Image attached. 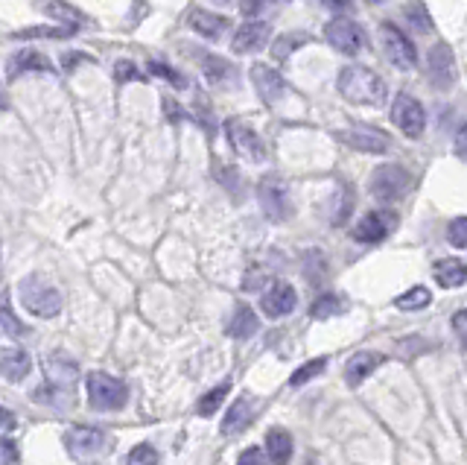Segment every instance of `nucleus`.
<instances>
[{"label":"nucleus","instance_id":"30","mask_svg":"<svg viewBox=\"0 0 467 465\" xmlns=\"http://www.w3.org/2000/svg\"><path fill=\"white\" fill-rule=\"evenodd\" d=\"M12 62H15V70H18V74H26V70H53L47 56H41L38 50H21Z\"/></svg>","mask_w":467,"mask_h":465},{"label":"nucleus","instance_id":"25","mask_svg":"<svg viewBox=\"0 0 467 465\" xmlns=\"http://www.w3.org/2000/svg\"><path fill=\"white\" fill-rule=\"evenodd\" d=\"M260 328V319L254 316V311L248 308V304H237V311L231 316V325H228V333L234 340H248L254 337Z\"/></svg>","mask_w":467,"mask_h":465},{"label":"nucleus","instance_id":"7","mask_svg":"<svg viewBox=\"0 0 467 465\" xmlns=\"http://www.w3.org/2000/svg\"><path fill=\"white\" fill-rule=\"evenodd\" d=\"M427 77L432 82V89L438 91H450L459 79V68H456V56L447 41H435L427 56Z\"/></svg>","mask_w":467,"mask_h":465},{"label":"nucleus","instance_id":"46","mask_svg":"<svg viewBox=\"0 0 467 465\" xmlns=\"http://www.w3.org/2000/svg\"><path fill=\"white\" fill-rule=\"evenodd\" d=\"M321 4L330 6L333 12H350V6H354L350 0H321Z\"/></svg>","mask_w":467,"mask_h":465},{"label":"nucleus","instance_id":"26","mask_svg":"<svg viewBox=\"0 0 467 465\" xmlns=\"http://www.w3.org/2000/svg\"><path fill=\"white\" fill-rule=\"evenodd\" d=\"M266 454L275 465H289L292 460V436L284 428H272L266 433Z\"/></svg>","mask_w":467,"mask_h":465},{"label":"nucleus","instance_id":"10","mask_svg":"<svg viewBox=\"0 0 467 465\" xmlns=\"http://www.w3.org/2000/svg\"><path fill=\"white\" fill-rule=\"evenodd\" d=\"M379 41H383V50L389 56L391 65H398L400 70H409L415 68L418 62V50L412 45V38H409L406 33H400L394 24H379Z\"/></svg>","mask_w":467,"mask_h":465},{"label":"nucleus","instance_id":"6","mask_svg":"<svg viewBox=\"0 0 467 465\" xmlns=\"http://www.w3.org/2000/svg\"><path fill=\"white\" fill-rule=\"evenodd\" d=\"M225 135H228V147L234 155H240L243 162L248 164H260L266 162V147H263L260 135L254 132L252 126H248L245 121H228L225 123Z\"/></svg>","mask_w":467,"mask_h":465},{"label":"nucleus","instance_id":"20","mask_svg":"<svg viewBox=\"0 0 467 465\" xmlns=\"http://www.w3.org/2000/svg\"><path fill=\"white\" fill-rule=\"evenodd\" d=\"M252 418H254V404L248 396H240L237 401L231 404V410L225 413V421H223V433L225 436H237L243 433L248 425H252Z\"/></svg>","mask_w":467,"mask_h":465},{"label":"nucleus","instance_id":"23","mask_svg":"<svg viewBox=\"0 0 467 465\" xmlns=\"http://www.w3.org/2000/svg\"><path fill=\"white\" fill-rule=\"evenodd\" d=\"M41 9L47 12L50 18H56L62 26H70L73 33H77L79 26H85V24H88V16H82V12H79L77 6L65 4V0H44Z\"/></svg>","mask_w":467,"mask_h":465},{"label":"nucleus","instance_id":"14","mask_svg":"<svg viewBox=\"0 0 467 465\" xmlns=\"http://www.w3.org/2000/svg\"><path fill=\"white\" fill-rule=\"evenodd\" d=\"M248 77H252V85H254V91L260 94V100H263V103H269V106H275L277 100H284V94L289 91L286 79L277 74V68H272V65L254 62L252 70H248Z\"/></svg>","mask_w":467,"mask_h":465},{"label":"nucleus","instance_id":"17","mask_svg":"<svg viewBox=\"0 0 467 465\" xmlns=\"http://www.w3.org/2000/svg\"><path fill=\"white\" fill-rule=\"evenodd\" d=\"M350 150L357 153H368V155H377V153H386L389 150V135L379 132V129H371V126H354V129H345L339 135Z\"/></svg>","mask_w":467,"mask_h":465},{"label":"nucleus","instance_id":"33","mask_svg":"<svg viewBox=\"0 0 467 465\" xmlns=\"http://www.w3.org/2000/svg\"><path fill=\"white\" fill-rule=\"evenodd\" d=\"M327 369V357H316L310 363H304L301 369H296V375L289 377V386H304V384H310L316 375H321Z\"/></svg>","mask_w":467,"mask_h":465},{"label":"nucleus","instance_id":"24","mask_svg":"<svg viewBox=\"0 0 467 465\" xmlns=\"http://www.w3.org/2000/svg\"><path fill=\"white\" fill-rule=\"evenodd\" d=\"M435 281L444 290H456L467 281V264L459 258H444L435 264Z\"/></svg>","mask_w":467,"mask_h":465},{"label":"nucleus","instance_id":"42","mask_svg":"<svg viewBox=\"0 0 467 465\" xmlns=\"http://www.w3.org/2000/svg\"><path fill=\"white\" fill-rule=\"evenodd\" d=\"M452 331H456L459 343L467 348V311H456V313H452Z\"/></svg>","mask_w":467,"mask_h":465},{"label":"nucleus","instance_id":"11","mask_svg":"<svg viewBox=\"0 0 467 465\" xmlns=\"http://www.w3.org/2000/svg\"><path fill=\"white\" fill-rule=\"evenodd\" d=\"M325 38L333 50H339L345 56H357L365 50V30L350 18H333L325 26Z\"/></svg>","mask_w":467,"mask_h":465},{"label":"nucleus","instance_id":"44","mask_svg":"<svg viewBox=\"0 0 467 465\" xmlns=\"http://www.w3.org/2000/svg\"><path fill=\"white\" fill-rule=\"evenodd\" d=\"M456 155L467 162V121L459 126V132H456Z\"/></svg>","mask_w":467,"mask_h":465},{"label":"nucleus","instance_id":"12","mask_svg":"<svg viewBox=\"0 0 467 465\" xmlns=\"http://www.w3.org/2000/svg\"><path fill=\"white\" fill-rule=\"evenodd\" d=\"M391 123L398 126L406 138H420L423 129H427V111H423V106L418 103L415 97L400 94V97H394Z\"/></svg>","mask_w":467,"mask_h":465},{"label":"nucleus","instance_id":"3","mask_svg":"<svg viewBox=\"0 0 467 465\" xmlns=\"http://www.w3.org/2000/svg\"><path fill=\"white\" fill-rule=\"evenodd\" d=\"M85 386H88V404H91L97 413L123 410V404L129 398V389L120 377H111L106 372H91Z\"/></svg>","mask_w":467,"mask_h":465},{"label":"nucleus","instance_id":"47","mask_svg":"<svg viewBox=\"0 0 467 465\" xmlns=\"http://www.w3.org/2000/svg\"><path fill=\"white\" fill-rule=\"evenodd\" d=\"M164 106H167V118H170V121H179V106H175L170 97L164 100Z\"/></svg>","mask_w":467,"mask_h":465},{"label":"nucleus","instance_id":"5","mask_svg":"<svg viewBox=\"0 0 467 465\" xmlns=\"http://www.w3.org/2000/svg\"><path fill=\"white\" fill-rule=\"evenodd\" d=\"M18 293H21V304L33 316L53 319L62 313V293H58L56 287L44 284L41 279H36V275H29V279L21 281Z\"/></svg>","mask_w":467,"mask_h":465},{"label":"nucleus","instance_id":"45","mask_svg":"<svg viewBox=\"0 0 467 465\" xmlns=\"http://www.w3.org/2000/svg\"><path fill=\"white\" fill-rule=\"evenodd\" d=\"M18 460H21L18 457V448H15V442L6 436V439H4V465H15Z\"/></svg>","mask_w":467,"mask_h":465},{"label":"nucleus","instance_id":"35","mask_svg":"<svg viewBox=\"0 0 467 465\" xmlns=\"http://www.w3.org/2000/svg\"><path fill=\"white\" fill-rule=\"evenodd\" d=\"M281 4H286V0H243L240 9H243L245 18H263V16H269L275 6H281Z\"/></svg>","mask_w":467,"mask_h":465},{"label":"nucleus","instance_id":"16","mask_svg":"<svg viewBox=\"0 0 467 465\" xmlns=\"http://www.w3.org/2000/svg\"><path fill=\"white\" fill-rule=\"evenodd\" d=\"M298 304V296H296V287L286 284V281H275L266 293L260 299V308L269 319H281V316H289L296 311Z\"/></svg>","mask_w":467,"mask_h":465},{"label":"nucleus","instance_id":"22","mask_svg":"<svg viewBox=\"0 0 467 465\" xmlns=\"http://www.w3.org/2000/svg\"><path fill=\"white\" fill-rule=\"evenodd\" d=\"M0 366H4L6 381H24V377L29 375V369H33V360H29V354L21 352V348L6 345L4 354H0Z\"/></svg>","mask_w":467,"mask_h":465},{"label":"nucleus","instance_id":"34","mask_svg":"<svg viewBox=\"0 0 467 465\" xmlns=\"http://www.w3.org/2000/svg\"><path fill=\"white\" fill-rule=\"evenodd\" d=\"M406 18L418 33H432V18L427 16V6L418 4V0H412V4L406 6Z\"/></svg>","mask_w":467,"mask_h":465},{"label":"nucleus","instance_id":"29","mask_svg":"<svg viewBox=\"0 0 467 465\" xmlns=\"http://www.w3.org/2000/svg\"><path fill=\"white\" fill-rule=\"evenodd\" d=\"M430 301H432V293L427 287H412V290H406L403 296L394 299V304H398L400 311H423Z\"/></svg>","mask_w":467,"mask_h":465},{"label":"nucleus","instance_id":"15","mask_svg":"<svg viewBox=\"0 0 467 465\" xmlns=\"http://www.w3.org/2000/svg\"><path fill=\"white\" fill-rule=\"evenodd\" d=\"M272 26L263 18H248L237 33L231 38V50L234 53H257L269 45Z\"/></svg>","mask_w":467,"mask_h":465},{"label":"nucleus","instance_id":"18","mask_svg":"<svg viewBox=\"0 0 467 465\" xmlns=\"http://www.w3.org/2000/svg\"><path fill=\"white\" fill-rule=\"evenodd\" d=\"M187 24H190V30H196L199 36L211 38V41H219V38H223L231 30V21L228 18L213 16V12H208V9H190Z\"/></svg>","mask_w":467,"mask_h":465},{"label":"nucleus","instance_id":"43","mask_svg":"<svg viewBox=\"0 0 467 465\" xmlns=\"http://www.w3.org/2000/svg\"><path fill=\"white\" fill-rule=\"evenodd\" d=\"M82 62H94V59H91V56H85V53H65L62 56V68L65 70H73V68L82 65Z\"/></svg>","mask_w":467,"mask_h":465},{"label":"nucleus","instance_id":"39","mask_svg":"<svg viewBox=\"0 0 467 465\" xmlns=\"http://www.w3.org/2000/svg\"><path fill=\"white\" fill-rule=\"evenodd\" d=\"M126 465H158V450L152 445H138V448H131V454H129V462Z\"/></svg>","mask_w":467,"mask_h":465},{"label":"nucleus","instance_id":"41","mask_svg":"<svg viewBox=\"0 0 467 465\" xmlns=\"http://www.w3.org/2000/svg\"><path fill=\"white\" fill-rule=\"evenodd\" d=\"M266 457L269 454H263L260 448H245L243 454H240V460H237V465H269Z\"/></svg>","mask_w":467,"mask_h":465},{"label":"nucleus","instance_id":"1","mask_svg":"<svg viewBox=\"0 0 467 465\" xmlns=\"http://www.w3.org/2000/svg\"><path fill=\"white\" fill-rule=\"evenodd\" d=\"M44 366V384L33 392V398L38 404H50L58 407V410H70L73 407V386H77L79 377V366L73 360H67L65 354L53 352L47 360L41 363Z\"/></svg>","mask_w":467,"mask_h":465},{"label":"nucleus","instance_id":"28","mask_svg":"<svg viewBox=\"0 0 467 465\" xmlns=\"http://www.w3.org/2000/svg\"><path fill=\"white\" fill-rule=\"evenodd\" d=\"M348 311V301L342 296H336V293H325V296H318L313 301V308H310V316L313 319H333V316H339Z\"/></svg>","mask_w":467,"mask_h":465},{"label":"nucleus","instance_id":"2","mask_svg":"<svg viewBox=\"0 0 467 465\" xmlns=\"http://www.w3.org/2000/svg\"><path fill=\"white\" fill-rule=\"evenodd\" d=\"M339 94L354 106L379 109L386 103V82L365 65H348L339 70Z\"/></svg>","mask_w":467,"mask_h":465},{"label":"nucleus","instance_id":"32","mask_svg":"<svg viewBox=\"0 0 467 465\" xmlns=\"http://www.w3.org/2000/svg\"><path fill=\"white\" fill-rule=\"evenodd\" d=\"M228 392H231V384H219L216 389L204 392V396L199 398V404H196V413H199V416H213V413L219 410V404L225 401Z\"/></svg>","mask_w":467,"mask_h":465},{"label":"nucleus","instance_id":"19","mask_svg":"<svg viewBox=\"0 0 467 465\" xmlns=\"http://www.w3.org/2000/svg\"><path fill=\"white\" fill-rule=\"evenodd\" d=\"M383 360L386 357L377 354V352H357L354 357L348 360V366H345V381H348V386H359L371 372H377L379 366H383Z\"/></svg>","mask_w":467,"mask_h":465},{"label":"nucleus","instance_id":"8","mask_svg":"<svg viewBox=\"0 0 467 465\" xmlns=\"http://www.w3.org/2000/svg\"><path fill=\"white\" fill-rule=\"evenodd\" d=\"M409 185H412V176L400 164H379L371 173V194L379 202H394L409 191Z\"/></svg>","mask_w":467,"mask_h":465},{"label":"nucleus","instance_id":"48","mask_svg":"<svg viewBox=\"0 0 467 465\" xmlns=\"http://www.w3.org/2000/svg\"><path fill=\"white\" fill-rule=\"evenodd\" d=\"M15 428V416H12V410H4V433H9Z\"/></svg>","mask_w":467,"mask_h":465},{"label":"nucleus","instance_id":"36","mask_svg":"<svg viewBox=\"0 0 467 465\" xmlns=\"http://www.w3.org/2000/svg\"><path fill=\"white\" fill-rule=\"evenodd\" d=\"M70 33V26H29L18 33V38H67Z\"/></svg>","mask_w":467,"mask_h":465},{"label":"nucleus","instance_id":"27","mask_svg":"<svg viewBox=\"0 0 467 465\" xmlns=\"http://www.w3.org/2000/svg\"><path fill=\"white\" fill-rule=\"evenodd\" d=\"M310 41H313V38L306 36V33H289V36H281V38H277L275 45H272V59H275L277 65H284L292 53H296L298 48H304V45H310Z\"/></svg>","mask_w":467,"mask_h":465},{"label":"nucleus","instance_id":"38","mask_svg":"<svg viewBox=\"0 0 467 465\" xmlns=\"http://www.w3.org/2000/svg\"><path fill=\"white\" fill-rule=\"evenodd\" d=\"M447 240L456 249H467V217H459V220H452L447 226Z\"/></svg>","mask_w":467,"mask_h":465},{"label":"nucleus","instance_id":"40","mask_svg":"<svg viewBox=\"0 0 467 465\" xmlns=\"http://www.w3.org/2000/svg\"><path fill=\"white\" fill-rule=\"evenodd\" d=\"M4 333H6V337H21V333H26V325L18 322L15 313H12L9 296H4Z\"/></svg>","mask_w":467,"mask_h":465},{"label":"nucleus","instance_id":"9","mask_svg":"<svg viewBox=\"0 0 467 465\" xmlns=\"http://www.w3.org/2000/svg\"><path fill=\"white\" fill-rule=\"evenodd\" d=\"M65 445H67V454L73 460H91V457H99L102 450L109 448V433L102 428H70L65 433Z\"/></svg>","mask_w":467,"mask_h":465},{"label":"nucleus","instance_id":"31","mask_svg":"<svg viewBox=\"0 0 467 465\" xmlns=\"http://www.w3.org/2000/svg\"><path fill=\"white\" fill-rule=\"evenodd\" d=\"M146 68H150V74H152V77H158V79L170 82L172 89H179V91H184V89H187V79H184V74H179V70L170 68L167 62L150 59V62H146Z\"/></svg>","mask_w":467,"mask_h":465},{"label":"nucleus","instance_id":"4","mask_svg":"<svg viewBox=\"0 0 467 465\" xmlns=\"http://www.w3.org/2000/svg\"><path fill=\"white\" fill-rule=\"evenodd\" d=\"M257 199H260V208L266 214V220L272 223H286L296 206H292V194H289V185L269 173V176H263L260 185H257Z\"/></svg>","mask_w":467,"mask_h":465},{"label":"nucleus","instance_id":"49","mask_svg":"<svg viewBox=\"0 0 467 465\" xmlns=\"http://www.w3.org/2000/svg\"><path fill=\"white\" fill-rule=\"evenodd\" d=\"M368 4H383V0H368Z\"/></svg>","mask_w":467,"mask_h":465},{"label":"nucleus","instance_id":"37","mask_svg":"<svg viewBox=\"0 0 467 465\" xmlns=\"http://www.w3.org/2000/svg\"><path fill=\"white\" fill-rule=\"evenodd\" d=\"M138 79H143V74L138 70V65L135 62H129V59H120L114 65V82L117 85H126V82H138Z\"/></svg>","mask_w":467,"mask_h":465},{"label":"nucleus","instance_id":"13","mask_svg":"<svg viewBox=\"0 0 467 465\" xmlns=\"http://www.w3.org/2000/svg\"><path fill=\"white\" fill-rule=\"evenodd\" d=\"M394 226H398V214L394 211H368L350 228V238L357 243H383L394 231Z\"/></svg>","mask_w":467,"mask_h":465},{"label":"nucleus","instance_id":"21","mask_svg":"<svg viewBox=\"0 0 467 465\" xmlns=\"http://www.w3.org/2000/svg\"><path fill=\"white\" fill-rule=\"evenodd\" d=\"M202 77L208 79V85H213V89H225V85L237 77V70H234L231 62L219 59V56H202Z\"/></svg>","mask_w":467,"mask_h":465}]
</instances>
